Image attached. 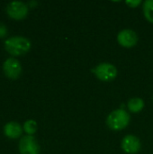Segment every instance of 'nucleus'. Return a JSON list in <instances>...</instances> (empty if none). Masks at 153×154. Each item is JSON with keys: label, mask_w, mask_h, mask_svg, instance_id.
I'll use <instances>...</instances> for the list:
<instances>
[{"label": "nucleus", "mask_w": 153, "mask_h": 154, "mask_svg": "<svg viewBox=\"0 0 153 154\" xmlns=\"http://www.w3.org/2000/svg\"><path fill=\"white\" fill-rule=\"evenodd\" d=\"M22 127L16 122H9L4 127L5 134L9 138H17L22 134Z\"/></svg>", "instance_id": "9"}, {"label": "nucleus", "mask_w": 153, "mask_h": 154, "mask_svg": "<svg viewBox=\"0 0 153 154\" xmlns=\"http://www.w3.org/2000/svg\"><path fill=\"white\" fill-rule=\"evenodd\" d=\"M23 130L29 134H33L36 130H37V124L34 120H28L24 123L23 125Z\"/></svg>", "instance_id": "12"}, {"label": "nucleus", "mask_w": 153, "mask_h": 154, "mask_svg": "<svg viewBox=\"0 0 153 154\" xmlns=\"http://www.w3.org/2000/svg\"><path fill=\"white\" fill-rule=\"evenodd\" d=\"M19 151L21 154H39L40 147L33 136L26 135L20 140Z\"/></svg>", "instance_id": "4"}, {"label": "nucleus", "mask_w": 153, "mask_h": 154, "mask_svg": "<svg viewBox=\"0 0 153 154\" xmlns=\"http://www.w3.org/2000/svg\"><path fill=\"white\" fill-rule=\"evenodd\" d=\"M7 32V29H6V26L0 22V37H4Z\"/></svg>", "instance_id": "14"}, {"label": "nucleus", "mask_w": 153, "mask_h": 154, "mask_svg": "<svg viewBox=\"0 0 153 154\" xmlns=\"http://www.w3.org/2000/svg\"><path fill=\"white\" fill-rule=\"evenodd\" d=\"M143 14L145 18L153 23V0H146L143 3Z\"/></svg>", "instance_id": "11"}, {"label": "nucleus", "mask_w": 153, "mask_h": 154, "mask_svg": "<svg viewBox=\"0 0 153 154\" xmlns=\"http://www.w3.org/2000/svg\"><path fill=\"white\" fill-rule=\"evenodd\" d=\"M125 3H126V5H127L128 6L134 8V7L138 6V5L142 3V1H141V0H131V1L128 0V1H126Z\"/></svg>", "instance_id": "13"}, {"label": "nucleus", "mask_w": 153, "mask_h": 154, "mask_svg": "<svg viewBox=\"0 0 153 154\" xmlns=\"http://www.w3.org/2000/svg\"><path fill=\"white\" fill-rule=\"evenodd\" d=\"M3 69L7 77L11 79H16L21 74L22 67L20 62L16 59L8 58L5 60L3 64Z\"/></svg>", "instance_id": "7"}, {"label": "nucleus", "mask_w": 153, "mask_h": 154, "mask_svg": "<svg viewBox=\"0 0 153 154\" xmlns=\"http://www.w3.org/2000/svg\"><path fill=\"white\" fill-rule=\"evenodd\" d=\"M6 11L9 16L14 19H22L26 16L28 13L27 5L21 1L10 2L6 6Z\"/></svg>", "instance_id": "5"}, {"label": "nucleus", "mask_w": 153, "mask_h": 154, "mask_svg": "<svg viewBox=\"0 0 153 154\" xmlns=\"http://www.w3.org/2000/svg\"><path fill=\"white\" fill-rule=\"evenodd\" d=\"M144 107V101L140 97H134L128 101V108L133 113H138Z\"/></svg>", "instance_id": "10"}, {"label": "nucleus", "mask_w": 153, "mask_h": 154, "mask_svg": "<svg viewBox=\"0 0 153 154\" xmlns=\"http://www.w3.org/2000/svg\"><path fill=\"white\" fill-rule=\"evenodd\" d=\"M122 149L126 153H137L141 150V142L139 138L134 135H126L122 141Z\"/></svg>", "instance_id": "8"}, {"label": "nucleus", "mask_w": 153, "mask_h": 154, "mask_svg": "<svg viewBox=\"0 0 153 154\" xmlns=\"http://www.w3.org/2000/svg\"><path fill=\"white\" fill-rule=\"evenodd\" d=\"M130 122L129 114L124 109H117L113 111L106 119L108 127L114 131H121L127 127Z\"/></svg>", "instance_id": "2"}, {"label": "nucleus", "mask_w": 153, "mask_h": 154, "mask_svg": "<svg viewBox=\"0 0 153 154\" xmlns=\"http://www.w3.org/2000/svg\"><path fill=\"white\" fill-rule=\"evenodd\" d=\"M5 48L12 55H21L30 50L31 42L23 36H13L5 40Z\"/></svg>", "instance_id": "1"}, {"label": "nucleus", "mask_w": 153, "mask_h": 154, "mask_svg": "<svg viewBox=\"0 0 153 154\" xmlns=\"http://www.w3.org/2000/svg\"><path fill=\"white\" fill-rule=\"evenodd\" d=\"M117 41L120 45L125 48H131L136 45L138 42L137 33L130 29H125L121 31L117 35Z\"/></svg>", "instance_id": "6"}, {"label": "nucleus", "mask_w": 153, "mask_h": 154, "mask_svg": "<svg viewBox=\"0 0 153 154\" xmlns=\"http://www.w3.org/2000/svg\"><path fill=\"white\" fill-rule=\"evenodd\" d=\"M94 74L102 81H111L117 76V69L111 63L104 62L97 65L93 69Z\"/></svg>", "instance_id": "3"}]
</instances>
